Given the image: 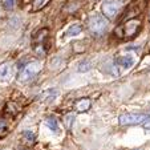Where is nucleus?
Returning a JSON list of instances; mask_svg holds the SVG:
<instances>
[{
    "label": "nucleus",
    "instance_id": "1",
    "mask_svg": "<svg viewBox=\"0 0 150 150\" xmlns=\"http://www.w3.org/2000/svg\"><path fill=\"white\" fill-rule=\"evenodd\" d=\"M147 120L149 117L145 113H125L120 116L118 122L122 126H130V125H141Z\"/></svg>",
    "mask_w": 150,
    "mask_h": 150
},
{
    "label": "nucleus",
    "instance_id": "2",
    "mask_svg": "<svg viewBox=\"0 0 150 150\" xmlns=\"http://www.w3.org/2000/svg\"><path fill=\"white\" fill-rule=\"evenodd\" d=\"M106 20L104 16H101L100 13H93L89 16L88 19V27L91 29L92 33L94 35H102L106 29Z\"/></svg>",
    "mask_w": 150,
    "mask_h": 150
},
{
    "label": "nucleus",
    "instance_id": "3",
    "mask_svg": "<svg viewBox=\"0 0 150 150\" xmlns=\"http://www.w3.org/2000/svg\"><path fill=\"white\" fill-rule=\"evenodd\" d=\"M40 69H41V64H40L39 61H32V62H29V64H27V65L21 69V72H20L19 81L27 82V81H29V80H32L40 72Z\"/></svg>",
    "mask_w": 150,
    "mask_h": 150
},
{
    "label": "nucleus",
    "instance_id": "4",
    "mask_svg": "<svg viewBox=\"0 0 150 150\" xmlns=\"http://www.w3.org/2000/svg\"><path fill=\"white\" fill-rule=\"evenodd\" d=\"M120 9H121V3H118V1H108L102 6V11H104L105 16H108L109 19L116 16L120 12Z\"/></svg>",
    "mask_w": 150,
    "mask_h": 150
},
{
    "label": "nucleus",
    "instance_id": "5",
    "mask_svg": "<svg viewBox=\"0 0 150 150\" xmlns=\"http://www.w3.org/2000/svg\"><path fill=\"white\" fill-rule=\"evenodd\" d=\"M116 62H117V65L121 67L122 69H130L134 65L136 60H134V57L132 54H125V56L118 57Z\"/></svg>",
    "mask_w": 150,
    "mask_h": 150
},
{
    "label": "nucleus",
    "instance_id": "6",
    "mask_svg": "<svg viewBox=\"0 0 150 150\" xmlns=\"http://www.w3.org/2000/svg\"><path fill=\"white\" fill-rule=\"evenodd\" d=\"M13 76V68L11 64H1L0 65V80L1 81H9Z\"/></svg>",
    "mask_w": 150,
    "mask_h": 150
},
{
    "label": "nucleus",
    "instance_id": "7",
    "mask_svg": "<svg viewBox=\"0 0 150 150\" xmlns=\"http://www.w3.org/2000/svg\"><path fill=\"white\" fill-rule=\"evenodd\" d=\"M45 125L51 129L52 132H54V133L59 132V124H57V120L54 118V117H49V118H47L45 120Z\"/></svg>",
    "mask_w": 150,
    "mask_h": 150
},
{
    "label": "nucleus",
    "instance_id": "8",
    "mask_svg": "<svg viewBox=\"0 0 150 150\" xmlns=\"http://www.w3.org/2000/svg\"><path fill=\"white\" fill-rule=\"evenodd\" d=\"M89 106H91V101H89L88 98H82V100H80V101L76 104V108L79 109L80 112H85V110H88Z\"/></svg>",
    "mask_w": 150,
    "mask_h": 150
},
{
    "label": "nucleus",
    "instance_id": "9",
    "mask_svg": "<svg viewBox=\"0 0 150 150\" xmlns=\"http://www.w3.org/2000/svg\"><path fill=\"white\" fill-rule=\"evenodd\" d=\"M82 31L81 25H79V24H73V25L69 27V29L67 31V35L68 36H77V35H80Z\"/></svg>",
    "mask_w": 150,
    "mask_h": 150
},
{
    "label": "nucleus",
    "instance_id": "10",
    "mask_svg": "<svg viewBox=\"0 0 150 150\" xmlns=\"http://www.w3.org/2000/svg\"><path fill=\"white\" fill-rule=\"evenodd\" d=\"M138 21H136V20H132V21H129V23L126 24V33L127 35H133L134 32H136L137 27H138Z\"/></svg>",
    "mask_w": 150,
    "mask_h": 150
},
{
    "label": "nucleus",
    "instance_id": "11",
    "mask_svg": "<svg viewBox=\"0 0 150 150\" xmlns=\"http://www.w3.org/2000/svg\"><path fill=\"white\" fill-rule=\"evenodd\" d=\"M89 69H91V62L85 60V61H81L79 64V68H77V71H79V72H88Z\"/></svg>",
    "mask_w": 150,
    "mask_h": 150
},
{
    "label": "nucleus",
    "instance_id": "12",
    "mask_svg": "<svg viewBox=\"0 0 150 150\" xmlns=\"http://www.w3.org/2000/svg\"><path fill=\"white\" fill-rule=\"evenodd\" d=\"M1 6H3L4 9L7 11H11L15 7V0H1Z\"/></svg>",
    "mask_w": 150,
    "mask_h": 150
},
{
    "label": "nucleus",
    "instance_id": "13",
    "mask_svg": "<svg viewBox=\"0 0 150 150\" xmlns=\"http://www.w3.org/2000/svg\"><path fill=\"white\" fill-rule=\"evenodd\" d=\"M73 120H74V114L73 113H69V114H67V116H65V121H64V122H65V125H67V127H68V129H71Z\"/></svg>",
    "mask_w": 150,
    "mask_h": 150
},
{
    "label": "nucleus",
    "instance_id": "14",
    "mask_svg": "<svg viewBox=\"0 0 150 150\" xmlns=\"http://www.w3.org/2000/svg\"><path fill=\"white\" fill-rule=\"evenodd\" d=\"M24 137H27L29 141H33V139H35V134L32 133V132H29V130H25V132H24Z\"/></svg>",
    "mask_w": 150,
    "mask_h": 150
},
{
    "label": "nucleus",
    "instance_id": "15",
    "mask_svg": "<svg viewBox=\"0 0 150 150\" xmlns=\"http://www.w3.org/2000/svg\"><path fill=\"white\" fill-rule=\"evenodd\" d=\"M47 0H35V8H41Z\"/></svg>",
    "mask_w": 150,
    "mask_h": 150
},
{
    "label": "nucleus",
    "instance_id": "16",
    "mask_svg": "<svg viewBox=\"0 0 150 150\" xmlns=\"http://www.w3.org/2000/svg\"><path fill=\"white\" fill-rule=\"evenodd\" d=\"M144 127L145 129H147V130H150V120L149 121H146V122H144Z\"/></svg>",
    "mask_w": 150,
    "mask_h": 150
}]
</instances>
